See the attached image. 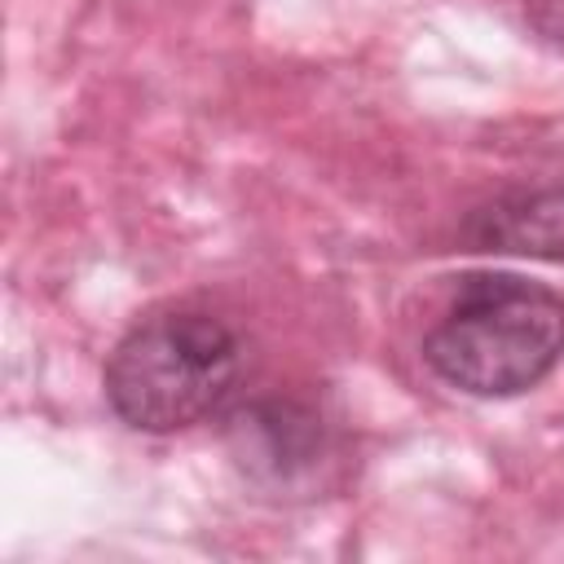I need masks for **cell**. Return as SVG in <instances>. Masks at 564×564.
<instances>
[{
	"label": "cell",
	"mask_w": 564,
	"mask_h": 564,
	"mask_svg": "<svg viewBox=\"0 0 564 564\" xmlns=\"http://www.w3.org/2000/svg\"><path fill=\"white\" fill-rule=\"evenodd\" d=\"M564 357V300L520 273H467L423 339V361L471 397H516Z\"/></svg>",
	"instance_id": "1"
},
{
	"label": "cell",
	"mask_w": 564,
	"mask_h": 564,
	"mask_svg": "<svg viewBox=\"0 0 564 564\" xmlns=\"http://www.w3.org/2000/svg\"><path fill=\"white\" fill-rule=\"evenodd\" d=\"M242 339L203 308H163L141 317L106 361V401L137 432H181L234 397L242 379Z\"/></svg>",
	"instance_id": "2"
},
{
	"label": "cell",
	"mask_w": 564,
	"mask_h": 564,
	"mask_svg": "<svg viewBox=\"0 0 564 564\" xmlns=\"http://www.w3.org/2000/svg\"><path fill=\"white\" fill-rule=\"evenodd\" d=\"M463 242L476 251H516L564 260V189H516L467 216Z\"/></svg>",
	"instance_id": "3"
},
{
	"label": "cell",
	"mask_w": 564,
	"mask_h": 564,
	"mask_svg": "<svg viewBox=\"0 0 564 564\" xmlns=\"http://www.w3.org/2000/svg\"><path fill=\"white\" fill-rule=\"evenodd\" d=\"M238 436H251V445L242 441V458L251 463H269L273 471H291L295 463L308 458L313 441H317V423L313 414L282 405V401H264L238 414Z\"/></svg>",
	"instance_id": "4"
},
{
	"label": "cell",
	"mask_w": 564,
	"mask_h": 564,
	"mask_svg": "<svg viewBox=\"0 0 564 564\" xmlns=\"http://www.w3.org/2000/svg\"><path fill=\"white\" fill-rule=\"evenodd\" d=\"M524 18L546 44L564 48V0H524Z\"/></svg>",
	"instance_id": "5"
}]
</instances>
